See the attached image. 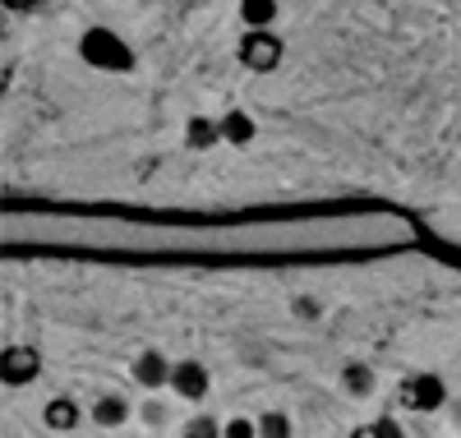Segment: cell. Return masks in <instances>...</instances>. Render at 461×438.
<instances>
[{"mask_svg": "<svg viewBox=\"0 0 461 438\" xmlns=\"http://www.w3.org/2000/svg\"><path fill=\"white\" fill-rule=\"evenodd\" d=\"M217 139H221V125L203 121V115H194V121L185 125V143H189V148H212Z\"/></svg>", "mask_w": 461, "mask_h": 438, "instance_id": "obj_10", "label": "cell"}, {"mask_svg": "<svg viewBox=\"0 0 461 438\" xmlns=\"http://www.w3.org/2000/svg\"><path fill=\"white\" fill-rule=\"evenodd\" d=\"M351 438H402V429H397V420H374V424H360V429H351Z\"/></svg>", "mask_w": 461, "mask_h": 438, "instance_id": "obj_13", "label": "cell"}, {"mask_svg": "<svg viewBox=\"0 0 461 438\" xmlns=\"http://www.w3.org/2000/svg\"><path fill=\"white\" fill-rule=\"evenodd\" d=\"M79 56H84L93 69H106V74H130V69H134V51H130L111 28H88V32L79 37Z\"/></svg>", "mask_w": 461, "mask_h": 438, "instance_id": "obj_1", "label": "cell"}, {"mask_svg": "<svg viewBox=\"0 0 461 438\" xmlns=\"http://www.w3.org/2000/svg\"><path fill=\"white\" fill-rule=\"evenodd\" d=\"M221 139L226 143H236V148H245L249 139H254V121L245 111H230V115H221Z\"/></svg>", "mask_w": 461, "mask_h": 438, "instance_id": "obj_9", "label": "cell"}, {"mask_svg": "<svg viewBox=\"0 0 461 438\" xmlns=\"http://www.w3.org/2000/svg\"><path fill=\"white\" fill-rule=\"evenodd\" d=\"M5 5H14V10H28V5H32V0H5Z\"/></svg>", "mask_w": 461, "mask_h": 438, "instance_id": "obj_17", "label": "cell"}, {"mask_svg": "<svg viewBox=\"0 0 461 438\" xmlns=\"http://www.w3.org/2000/svg\"><path fill=\"white\" fill-rule=\"evenodd\" d=\"M37 370H42V355H37L32 346H10L5 355H0V379H5L10 388H23L37 379Z\"/></svg>", "mask_w": 461, "mask_h": 438, "instance_id": "obj_4", "label": "cell"}, {"mask_svg": "<svg viewBox=\"0 0 461 438\" xmlns=\"http://www.w3.org/2000/svg\"><path fill=\"white\" fill-rule=\"evenodd\" d=\"M254 433H258V424L254 420H240V415L226 424V438H254Z\"/></svg>", "mask_w": 461, "mask_h": 438, "instance_id": "obj_15", "label": "cell"}, {"mask_svg": "<svg viewBox=\"0 0 461 438\" xmlns=\"http://www.w3.org/2000/svg\"><path fill=\"white\" fill-rule=\"evenodd\" d=\"M240 19L249 23V32H267V23L277 19V0H240Z\"/></svg>", "mask_w": 461, "mask_h": 438, "instance_id": "obj_7", "label": "cell"}, {"mask_svg": "<svg viewBox=\"0 0 461 438\" xmlns=\"http://www.w3.org/2000/svg\"><path fill=\"white\" fill-rule=\"evenodd\" d=\"M346 388H351V392H369L374 388V374L365 365H351V370H346Z\"/></svg>", "mask_w": 461, "mask_h": 438, "instance_id": "obj_14", "label": "cell"}, {"mask_svg": "<svg viewBox=\"0 0 461 438\" xmlns=\"http://www.w3.org/2000/svg\"><path fill=\"white\" fill-rule=\"evenodd\" d=\"M258 438H291V420H286L282 411L258 415Z\"/></svg>", "mask_w": 461, "mask_h": 438, "instance_id": "obj_12", "label": "cell"}, {"mask_svg": "<svg viewBox=\"0 0 461 438\" xmlns=\"http://www.w3.org/2000/svg\"><path fill=\"white\" fill-rule=\"evenodd\" d=\"M171 388L180 397H189V402H203V392H208V370L199 360H180L171 365Z\"/></svg>", "mask_w": 461, "mask_h": 438, "instance_id": "obj_5", "label": "cell"}, {"mask_svg": "<svg viewBox=\"0 0 461 438\" xmlns=\"http://www.w3.org/2000/svg\"><path fill=\"white\" fill-rule=\"evenodd\" d=\"M47 424L51 429H74V424H79V406H74L69 397H56V402L47 406Z\"/></svg>", "mask_w": 461, "mask_h": 438, "instance_id": "obj_11", "label": "cell"}, {"mask_svg": "<svg viewBox=\"0 0 461 438\" xmlns=\"http://www.w3.org/2000/svg\"><path fill=\"white\" fill-rule=\"evenodd\" d=\"M93 420L102 429H115L130 420V402H121V397H102V402H93Z\"/></svg>", "mask_w": 461, "mask_h": 438, "instance_id": "obj_8", "label": "cell"}, {"mask_svg": "<svg viewBox=\"0 0 461 438\" xmlns=\"http://www.w3.org/2000/svg\"><path fill=\"white\" fill-rule=\"evenodd\" d=\"M185 438H217V424H212L208 415H199L194 424H189V433H185Z\"/></svg>", "mask_w": 461, "mask_h": 438, "instance_id": "obj_16", "label": "cell"}, {"mask_svg": "<svg viewBox=\"0 0 461 438\" xmlns=\"http://www.w3.org/2000/svg\"><path fill=\"white\" fill-rule=\"evenodd\" d=\"M443 402H447V388L438 374H420V379L402 383V406H411V411H438Z\"/></svg>", "mask_w": 461, "mask_h": 438, "instance_id": "obj_3", "label": "cell"}, {"mask_svg": "<svg viewBox=\"0 0 461 438\" xmlns=\"http://www.w3.org/2000/svg\"><path fill=\"white\" fill-rule=\"evenodd\" d=\"M134 379H139L143 388H162V383H171V370H167V360H162L158 351H143L139 365H134Z\"/></svg>", "mask_w": 461, "mask_h": 438, "instance_id": "obj_6", "label": "cell"}, {"mask_svg": "<svg viewBox=\"0 0 461 438\" xmlns=\"http://www.w3.org/2000/svg\"><path fill=\"white\" fill-rule=\"evenodd\" d=\"M240 65L254 74H267L282 65V37L277 32H245L240 37Z\"/></svg>", "mask_w": 461, "mask_h": 438, "instance_id": "obj_2", "label": "cell"}]
</instances>
